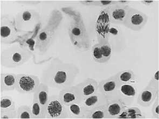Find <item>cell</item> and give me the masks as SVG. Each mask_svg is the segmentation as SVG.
<instances>
[{"label": "cell", "mask_w": 159, "mask_h": 119, "mask_svg": "<svg viewBox=\"0 0 159 119\" xmlns=\"http://www.w3.org/2000/svg\"><path fill=\"white\" fill-rule=\"evenodd\" d=\"M79 72V68L75 64L54 58L43 70L42 82L49 87L61 90L72 85Z\"/></svg>", "instance_id": "6da1fadb"}, {"label": "cell", "mask_w": 159, "mask_h": 119, "mask_svg": "<svg viewBox=\"0 0 159 119\" xmlns=\"http://www.w3.org/2000/svg\"><path fill=\"white\" fill-rule=\"evenodd\" d=\"M32 54L27 48L13 46L2 50L1 64L5 68H16L28 62Z\"/></svg>", "instance_id": "7a4b0ae2"}, {"label": "cell", "mask_w": 159, "mask_h": 119, "mask_svg": "<svg viewBox=\"0 0 159 119\" xmlns=\"http://www.w3.org/2000/svg\"><path fill=\"white\" fill-rule=\"evenodd\" d=\"M68 33L72 44L76 49L82 52L89 49L90 39L83 22L76 20L71 21Z\"/></svg>", "instance_id": "3957f363"}, {"label": "cell", "mask_w": 159, "mask_h": 119, "mask_svg": "<svg viewBox=\"0 0 159 119\" xmlns=\"http://www.w3.org/2000/svg\"><path fill=\"white\" fill-rule=\"evenodd\" d=\"M39 12L32 9H25L18 12L14 19L17 31L29 32L35 29L39 21Z\"/></svg>", "instance_id": "277c9868"}, {"label": "cell", "mask_w": 159, "mask_h": 119, "mask_svg": "<svg viewBox=\"0 0 159 119\" xmlns=\"http://www.w3.org/2000/svg\"><path fill=\"white\" fill-rule=\"evenodd\" d=\"M18 38L14 19L9 15H3L0 19V41L3 44L14 43Z\"/></svg>", "instance_id": "5b68a950"}, {"label": "cell", "mask_w": 159, "mask_h": 119, "mask_svg": "<svg viewBox=\"0 0 159 119\" xmlns=\"http://www.w3.org/2000/svg\"><path fill=\"white\" fill-rule=\"evenodd\" d=\"M67 119L66 106L60 100L58 95L49 97L43 113V119Z\"/></svg>", "instance_id": "8992f818"}, {"label": "cell", "mask_w": 159, "mask_h": 119, "mask_svg": "<svg viewBox=\"0 0 159 119\" xmlns=\"http://www.w3.org/2000/svg\"><path fill=\"white\" fill-rule=\"evenodd\" d=\"M40 84L38 76L30 74H17L15 90L22 94L34 93Z\"/></svg>", "instance_id": "52a82bcc"}, {"label": "cell", "mask_w": 159, "mask_h": 119, "mask_svg": "<svg viewBox=\"0 0 159 119\" xmlns=\"http://www.w3.org/2000/svg\"><path fill=\"white\" fill-rule=\"evenodd\" d=\"M147 20L148 17L145 13L131 7L124 25L133 31H140L146 25Z\"/></svg>", "instance_id": "ba28073f"}, {"label": "cell", "mask_w": 159, "mask_h": 119, "mask_svg": "<svg viewBox=\"0 0 159 119\" xmlns=\"http://www.w3.org/2000/svg\"><path fill=\"white\" fill-rule=\"evenodd\" d=\"M138 95V89L134 84H120L111 98L121 101L127 106L132 105ZM108 99V100H110Z\"/></svg>", "instance_id": "9c48e42d"}, {"label": "cell", "mask_w": 159, "mask_h": 119, "mask_svg": "<svg viewBox=\"0 0 159 119\" xmlns=\"http://www.w3.org/2000/svg\"><path fill=\"white\" fill-rule=\"evenodd\" d=\"M55 31L51 27L47 26L42 29L37 35L36 47L41 54L45 53L53 43Z\"/></svg>", "instance_id": "30bf717a"}, {"label": "cell", "mask_w": 159, "mask_h": 119, "mask_svg": "<svg viewBox=\"0 0 159 119\" xmlns=\"http://www.w3.org/2000/svg\"><path fill=\"white\" fill-rule=\"evenodd\" d=\"M130 8L129 6L117 4L107 8L109 21L114 24L124 25Z\"/></svg>", "instance_id": "8fae6325"}, {"label": "cell", "mask_w": 159, "mask_h": 119, "mask_svg": "<svg viewBox=\"0 0 159 119\" xmlns=\"http://www.w3.org/2000/svg\"><path fill=\"white\" fill-rule=\"evenodd\" d=\"M58 97L65 106L82 103V95L76 86L71 85L62 88L59 92Z\"/></svg>", "instance_id": "7c38bea8"}, {"label": "cell", "mask_w": 159, "mask_h": 119, "mask_svg": "<svg viewBox=\"0 0 159 119\" xmlns=\"http://www.w3.org/2000/svg\"><path fill=\"white\" fill-rule=\"evenodd\" d=\"M120 83L119 82L116 74L100 81L98 83V91L106 97L107 100L111 98L116 92Z\"/></svg>", "instance_id": "4fadbf2b"}, {"label": "cell", "mask_w": 159, "mask_h": 119, "mask_svg": "<svg viewBox=\"0 0 159 119\" xmlns=\"http://www.w3.org/2000/svg\"><path fill=\"white\" fill-rule=\"evenodd\" d=\"M159 95V89L147 85L141 90L137 98L138 104L144 107L150 106Z\"/></svg>", "instance_id": "5bb4252c"}, {"label": "cell", "mask_w": 159, "mask_h": 119, "mask_svg": "<svg viewBox=\"0 0 159 119\" xmlns=\"http://www.w3.org/2000/svg\"><path fill=\"white\" fill-rule=\"evenodd\" d=\"M107 99L106 97L99 91H97L93 95L82 99V107L84 112H88L96 107H100L102 105H106Z\"/></svg>", "instance_id": "9a60e30c"}, {"label": "cell", "mask_w": 159, "mask_h": 119, "mask_svg": "<svg viewBox=\"0 0 159 119\" xmlns=\"http://www.w3.org/2000/svg\"><path fill=\"white\" fill-rule=\"evenodd\" d=\"M75 86L80 90L82 99L93 95L98 90V82L92 78H86Z\"/></svg>", "instance_id": "2e32d148"}, {"label": "cell", "mask_w": 159, "mask_h": 119, "mask_svg": "<svg viewBox=\"0 0 159 119\" xmlns=\"http://www.w3.org/2000/svg\"><path fill=\"white\" fill-rule=\"evenodd\" d=\"M127 107L121 101L116 99L107 100V111L110 119H116L119 115Z\"/></svg>", "instance_id": "e0dca14e"}, {"label": "cell", "mask_w": 159, "mask_h": 119, "mask_svg": "<svg viewBox=\"0 0 159 119\" xmlns=\"http://www.w3.org/2000/svg\"><path fill=\"white\" fill-rule=\"evenodd\" d=\"M17 74L11 73L1 74L0 85L2 91H10L15 90Z\"/></svg>", "instance_id": "ac0fdd59"}, {"label": "cell", "mask_w": 159, "mask_h": 119, "mask_svg": "<svg viewBox=\"0 0 159 119\" xmlns=\"http://www.w3.org/2000/svg\"><path fill=\"white\" fill-rule=\"evenodd\" d=\"M34 95L36 96L42 109V113L49 99V87L43 82L40 83Z\"/></svg>", "instance_id": "d6986e66"}, {"label": "cell", "mask_w": 159, "mask_h": 119, "mask_svg": "<svg viewBox=\"0 0 159 119\" xmlns=\"http://www.w3.org/2000/svg\"><path fill=\"white\" fill-rule=\"evenodd\" d=\"M84 119H109L107 104L86 112L84 113Z\"/></svg>", "instance_id": "ffe728a7"}, {"label": "cell", "mask_w": 159, "mask_h": 119, "mask_svg": "<svg viewBox=\"0 0 159 119\" xmlns=\"http://www.w3.org/2000/svg\"><path fill=\"white\" fill-rule=\"evenodd\" d=\"M66 107L67 119H84L85 112L81 103H74Z\"/></svg>", "instance_id": "44dd1931"}, {"label": "cell", "mask_w": 159, "mask_h": 119, "mask_svg": "<svg viewBox=\"0 0 159 119\" xmlns=\"http://www.w3.org/2000/svg\"><path fill=\"white\" fill-rule=\"evenodd\" d=\"M119 82L120 84H131L135 85L138 82V78L132 70L121 71L116 74Z\"/></svg>", "instance_id": "7402d4cb"}, {"label": "cell", "mask_w": 159, "mask_h": 119, "mask_svg": "<svg viewBox=\"0 0 159 119\" xmlns=\"http://www.w3.org/2000/svg\"><path fill=\"white\" fill-rule=\"evenodd\" d=\"M145 118L139 108L127 107L116 119H143Z\"/></svg>", "instance_id": "603a6c76"}, {"label": "cell", "mask_w": 159, "mask_h": 119, "mask_svg": "<svg viewBox=\"0 0 159 119\" xmlns=\"http://www.w3.org/2000/svg\"><path fill=\"white\" fill-rule=\"evenodd\" d=\"M17 119H34L30 107L27 105L20 106L16 110Z\"/></svg>", "instance_id": "cb8c5ba5"}, {"label": "cell", "mask_w": 159, "mask_h": 119, "mask_svg": "<svg viewBox=\"0 0 159 119\" xmlns=\"http://www.w3.org/2000/svg\"><path fill=\"white\" fill-rule=\"evenodd\" d=\"M16 109L15 103L12 98L9 96H3L0 99V112Z\"/></svg>", "instance_id": "d4e9b609"}, {"label": "cell", "mask_w": 159, "mask_h": 119, "mask_svg": "<svg viewBox=\"0 0 159 119\" xmlns=\"http://www.w3.org/2000/svg\"><path fill=\"white\" fill-rule=\"evenodd\" d=\"M31 111L33 113L34 119H43L42 107L36 97L34 95L33 97V104L31 106Z\"/></svg>", "instance_id": "484cf974"}, {"label": "cell", "mask_w": 159, "mask_h": 119, "mask_svg": "<svg viewBox=\"0 0 159 119\" xmlns=\"http://www.w3.org/2000/svg\"><path fill=\"white\" fill-rule=\"evenodd\" d=\"M92 57L94 62L100 64L104 63L100 43L96 44L92 47Z\"/></svg>", "instance_id": "4316f807"}, {"label": "cell", "mask_w": 159, "mask_h": 119, "mask_svg": "<svg viewBox=\"0 0 159 119\" xmlns=\"http://www.w3.org/2000/svg\"><path fill=\"white\" fill-rule=\"evenodd\" d=\"M101 44V50L102 52V57L104 60V63L108 62L109 60H110L111 58L112 57V48L110 44L108 42H104L100 43Z\"/></svg>", "instance_id": "83f0119b"}, {"label": "cell", "mask_w": 159, "mask_h": 119, "mask_svg": "<svg viewBox=\"0 0 159 119\" xmlns=\"http://www.w3.org/2000/svg\"><path fill=\"white\" fill-rule=\"evenodd\" d=\"M17 114L16 109H11L8 111L0 112V119H16Z\"/></svg>", "instance_id": "f1b7e54d"}, {"label": "cell", "mask_w": 159, "mask_h": 119, "mask_svg": "<svg viewBox=\"0 0 159 119\" xmlns=\"http://www.w3.org/2000/svg\"><path fill=\"white\" fill-rule=\"evenodd\" d=\"M154 103H153V106L152 108V113L153 117L155 119H159V95L154 101Z\"/></svg>", "instance_id": "f546056e"}, {"label": "cell", "mask_w": 159, "mask_h": 119, "mask_svg": "<svg viewBox=\"0 0 159 119\" xmlns=\"http://www.w3.org/2000/svg\"><path fill=\"white\" fill-rule=\"evenodd\" d=\"M116 4V0H111V1H100L96 0L95 6L106 7V8L110 7Z\"/></svg>", "instance_id": "4dcf8cb0"}, {"label": "cell", "mask_w": 159, "mask_h": 119, "mask_svg": "<svg viewBox=\"0 0 159 119\" xmlns=\"http://www.w3.org/2000/svg\"><path fill=\"white\" fill-rule=\"evenodd\" d=\"M159 69L157 70L155 73L153 74V77L149 81L148 84L151 86L154 87L155 88H158L159 87Z\"/></svg>", "instance_id": "1f68e13d"}, {"label": "cell", "mask_w": 159, "mask_h": 119, "mask_svg": "<svg viewBox=\"0 0 159 119\" xmlns=\"http://www.w3.org/2000/svg\"><path fill=\"white\" fill-rule=\"evenodd\" d=\"M80 3L86 6H95L96 0H82L79 1Z\"/></svg>", "instance_id": "d6a6232c"}, {"label": "cell", "mask_w": 159, "mask_h": 119, "mask_svg": "<svg viewBox=\"0 0 159 119\" xmlns=\"http://www.w3.org/2000/svg\"><path fill=\"white\" fill-rule=\"evenodd\" d=\"M19 2H22L27 4H37L41 3V1H36V0H25V1H18Z\"/></svg>", "instance_id": "836d02e7"}, {"label": "cell", "mask_w": 159, "mask_h": 119, "mask_svg": "<svg viewBox=\"0 0 159 119\" xmlns=\"http://www.w3.org/2000/svg\"><path fill=\"white\" fill-rule=\"evenodd\" d=\"M116 4L124 5V6H129V4L131 3V1L129 0H118L116 1Z\"/></svg>", "instance_id": "e575fe53"}, {"label": "cell", "mask_w": 159, "mask_h": 119, "mask_svg": "<svg viewBox=\"0 0 159 119\" xmlns=\"http://www.w3.org/2000/svg\"><path fill=\"white\" fill-rule=\"evenodd\" d=\"M140 2L142 4H143V5L146 6H150L152 5V4L154 3V1H151V0H142V1H140Z\"/></svg>", "instance_id": "d590c367"}]
</instances>
